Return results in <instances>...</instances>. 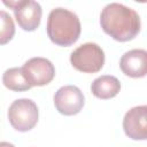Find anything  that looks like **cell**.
<instances>
[{"label": "cell", "instance_id": "1", "mask_svg": "<svg viewBox=\"0 0 147 147\" xmlns=\"http://www.w3.org/2000/svg\"><path fill=\"white\" fill-rule=\"evenodd\" d=\"M100 24L105 33L121 42L134 39L141 26L138 13L118 2H111L103 7L100 14Z\"/></svg>", "mask_w": 147, "mask_h": 147}, {"label": "cell", "instance_id": "2", "mask_svg": "<svg viewBox=\"0 0 147 147\" xmlns=\"http://www.w3.org/2000/svg\"><path fill=\"white\" fill-rule=\"evenodd\" d=\"M47 36L57 46L68 47L74 45L82 32L78 16L65 8H54L47 17Z\"/></svg>", "mask_w": 147, "mask_h": 147}, {"label": "cell", "instance_id": "3", "mask_svg": "<svg viewBox=\"0 0 147 147\" xmlns=\"http://www.w3.org/2000/svg\"><path fill=\"white\" fill-rule=\"evenodd\" d=\"M71 65L84 74H95L105 64L103 49L95 42H85L78 46L70 55Z\"/></svg>", "mask_w": 147, "mask_h": 147}, {"label": "cell", "instance_id": "4", "mask_svg": "<svg viewBox=\"0 0 147 147\" xmlns=\"http://www.w3.org/2000/svg\"><path fill=\"white\" fill-rule=\"evenodd\" d=\"M39 118V110L31 99H17L13 101L8 109V119L10 125L20 132L32 130Z\"/></svg>", "mask_w": 147, "mask_h": 147}, {"label": "cell", "instance_id": "5", "mask_svg": "<svg viewBox=\"0 0 147 147\" xmlns=\"http://www.w3.org/2000/svg\"><path fill=\"white\" fill-rule=\"evenodd\" d=\"M5 6L14 10L16 22L24 31H34L41 21L42 9L39 2L33 0H18V1H2Z\"/></svg>", "mask_w": 147, "mask_h": 147}, {"label": "cell", "instance_id": "6", "mask_svg": "<svg viewBox=\"0 0 147 147\" xmlns=\"http://www.w3.org/2000/svg\"><path fill=\"white\" fill-rule=\"evenodd\" d=\"M23 74L28 83L33 86H44L51 83L55 76L53 63L45 57H32L22 67Z\"/></svg>", "mask_w": 147, "mask_h": 147}, {"label": "cell", "instance_id": "7", "mask_svg": "<svg viewBox=\"0 0 147 147\" xmlns=\"http://www.w3.org/2000/svg\"><path fill=\"white\" fill-rule=\"evenodd\" d=\"M85 103L83 92L75 85H64L54 94V106L56 110L65 116L78 114Z\"/></svg>", "mask_w": 147, "mask_h": 147}, {"label": "cell", "instance_id": "8", "mask_svg": "<svg viewBox=\"0 0 147 147\" xmlns=\"http://www.w3.org/2000/svg\"><path fill=\"white\" fill-rule=\"evenodd\" d=\"M123 130L132 140H147V105L136 106L125 113Z\"/></svg>", "mask_w": 147, "mask_h": 147}, {"label": "cell", "instance_id": "9", "mask_svg": "<svg viewBox=\"0 0 147 147\" xmlns=\"http://www.w3.org/2000/svg\"><path fill=\"white\" fill-rule=\"evenodd\" d=\"M119 68L129 77H145L147 75V51L134 48L125 52L119 60Z\"/></svg>", "mask_w": 147, "mask_h": 147}, {"label": "cell", "instance_id": "10", "mask_svg": "<svg viewBox=\"0 0 147 147\" xmlns=\"http://www.w3.org/2000/svg\"><path fill=\"white\" fill-rule=\"evenodd\" d=\"M121 91V83L115 76L103 75L95 78L91 84L92 94L101 100H108L118 94Z\"/></svg>", "mask_w": 147, "mask_h": 147}, {"label": "cell", "instance_id": "11", "mask_svg": "<svg viewBox=\"0 0 147 147\" xmlns=\"http://www.w3.org/2000/svg\"><path fill=\"white\" fill-rule=\"evenodd\" d=\"M2 83L8 90L14 92H24L32 87L25 79L22 67L7 69L2 75Z\"/></svg>", "mask_w": 147, "mask_h": 147}, {"label": "cell", "instance_id": "12", "mask_svg": "<svg viewBox=\"0 0 147 147\" xmlns=\"http://www.w3.org/2000/svg\"><path fill=\"white\" fill-rule=\"evenodd\" d=\"M0 21H1V28H0V44L5 45L8 41H10L15 34V25L13 22V18L5 10L0 11Z\"/></svg>", "mask_w": 147, "mask_h": 147}, {"label": "cell", "instance_id": "13", "mask_svg": "<svg viewBox=\"0 0 147 147\" xmlns=\"http://www.w3.org/2000/svg\"><path fill=\"white\" fill-rule=\"evenodd\" d=\"M0 147H15L13 144L10 142H7V141H1L0 142Z\"/></svg>", "mask_w": 147, "mask_h": 147}]
</instances>
